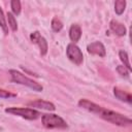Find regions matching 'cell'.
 <instances>
[{"label":"cell","instance_id":"cell-1","mask_svg":"<svg viewBox=\"0 0 132 132\" xmlns=\"http://www.w3.org/2000/svg\"><path fill=\"white\" fill-rule=\"evenodd\" d=\"M98 116L100 118H102L103 120L109 122V123H112L117 126H129L131 125L132 121L130 118L120 113V112H117V111H113V110H110V109H106V108H103L101 107Z\"/></svg>","mask_w":132,"mask_h":132},{"label":"cell","instance_id":"cell-2","mask_svg":"<svg viewBox=\"0 0 132 132\" xmlns=\"http://www.w3.org/2000/svg\"><path fill=\"white\" fill-rule=\"evenodd\" d=\"M9 74L11 76V80L13 82H16V84H20V85H24L30 89H32L33 91H36V92H41L43 90L42 86L38 82H36L35 80L27 77L25 74H23L22 72L18 71V70H14V69H10L9 70Z\"/></svg>","mask_w":132,"mask_h":132},{"label":"cell","instance_id":"cell-3","mask_svg":"<svg viewBox=\"0 0 132 132\" xmlns=\"http://www.w3.org/2000/svg\"><path fill=\"white\" fill-rule=\"evenodd\" d=\"M42 125L48 129H66L68 127L67 123L58 114L55 113H44L41 117Z\"/></svg>","mask_w":132,"mask_h":132},{"label":"cell","instance_id":"cell-4","mask_svg":"<svg viewBox=\"0 0 132 132\" xmlns=\"http://www.w3.org/2000/svg\"><path fill=\"white\" fill-rule=\"evenodd\" d=\"M5 112L19 116L26 120H36L40 116L39 111L33 108H28V107H8V108H5Z\"/></svg>","mask_w":132,"mask_h":132},{"label":"cell","instance_id":"cell-5","mask_svg":"<svg viewBox=\"0 0 132 132\" xmlns=\"http://www.w3.org/2000/svg\"><path fill=\"white\" fill-rule=\"evenodd\" d=\"M66 55L67 58L74 64L80 65L84 61V55L80 48L75 43H69L66 48Z\"/></svg>","mask_w":132,"mask_h":132},{"label":"cell","instance_id":"cell-6","mask_svg":"<svg viewBox=\"0 0 132 132\" xmlns=\"http://www.w3.org/2000/svg\"><path fill=\"white\" fill-rule=\"evenodd\" d=\"M30 39L33 43L37 44L39 50H40V55L41 56H45L46 53H47V50H48V46H47V41L46 39L40 35V33L38 31H34L30 34Z\"/></svg>","mask_w":132,"mask_h":132},{"label":"cell","instance_id":"cell-7","mask_svg":"<svg viewBox=\"0 0 132 132\" xmlns=\"http://www.w3.org/2000/svg\"><path fill=\"white\" fill-rule=\"evenodd\" d=\"M87 51L89 54L92 55H97L99 57H105L106 55V51H105V46L103 45L102 42L100 41H94L92 43H90L87 46Z\"/></svg>","mask_w":132,"mask_h":132},{"label":"cell","instance_id":"cell-8","mask_svg":"<svg viewBox=\"0 0 132 132\" xmlns=\"http://www.w3.org/2000/svg\"><path fill=\"white\" fill-rule=\"evenodd\" d=\"M78 106L84 109H87L88 111H90L92 113H96V114L99 113V111L102 107V106H100L94 102H91L90 100H87V99H80L78 101Z\"/></svg>","mask_w":132,"mask_h":132},{"label":"cell","instance_id":"cell-9","mask_svg":"<svg viewBox=\"0 0 132 132\" xmlns=\"http://www.w3.org/2000/svg\"><path fill=\"white\" fill-rule=\"evenodd\" d=\"M28 106L36 107V108L44 109V110H50V111H54V110L56 109L55 105H54L52 102L45 101V100H41V99H38V100L32 101V102H29V103H28Z\"/></svg>","mask_w":132,"mask_h":132},{"label":"cell","instance_id":"cell-10","mask_svg":"<svg viewBox=\"0 0 132 132\" xmlns=\"http://www.w3.org/2000/svg\"><path fill=\"white\" fill-rule=\"evenodd\" d=\"M109 27H110V30H111L116 35H118V36H124V35H126V33H127V29H126L125 25L122 24V23H120V22L117 21V20L110 21Z\"/></svg>","mask_w":132,"mask_h":132},{"label":"cell","instance_id":"cell-11","mask_svg":"<svg viewBox=\"0 0 132 132\" xmlns=\"http://www.w3.org/2000/svg\"><path fill=\"white\" fill-rule=\"evenodd\" d=\"M113 94L121 101L127 102L129 104L132 102V96H131V94L128 93V92H126V91H124V90H122V89H120V88H118V87H114L113 88Z\"/></svg>","mask_w":132,"mask_h":132},{"label":"cell","instance_id":"cell-12","mask_svg":"<svg viewBox=\"0 0 132 132\" xmlns=\"http://www.w3.org/2000/svg\"><path fill=\"white\" fill-rule=\"evenodd\" d=\"M69 37H70L71 41H73L74 43L79 40V38L81 37V30L78 25H76V24L71 25V27L69 29Z\"/></svg>","mask_w":132,"mask_h":132},{"label":"cell","instance_id":"cell-13","mask_svg":"<svg viewBox=\"0 0 132 132\" xmlns=\"http://www.w3.org/2000/svg\"><path fill=\"white\" fill-rule=\"evenodd\" d=\"M119 57H120V60L123 62V66H125L129 71H131V65H130V61H129V57H128V54L126 51H120L119 52Z\"/></svg>","mask_w":132,"mask_h":132},{"label":"cell","instance_id":"cell-14","mask_svg":"<svg viewBox=\"0 0 132 132\" xmlns=\"http://www.w3.org/2000/svg\"><path fill=\"white\" fill-rule=\"evenodd\" d=\"M126 7V1L125 0H117L114 2V11L117 14H122Z\"/></svg>","mask_w":132,"mask_h":132},{"label":"cell","instance_id":"cell-15","mask_svg":"<svg viewBox=\"0 0 132 132\" xmlns=\"http://www.w3.org/2000/svg\"><path fill=\"white\" fill-rule=\"evenodd\" d=\"M7 22H8V26L10 27V29L13 32H15L18 30V23H16V20H15L13 13L7 12Z\"/></svg>","mask_w":132,"mask_h":132},{"label":"cell","instance_id":"cell-16","mask_svg":"<svg viewBox=\"0 0 132 132\" xmlns=\"http://www.w3.org/2000/svg\"><path fill=\"white\" fill-rule=\"evenodd\" d=\"M0 27L2 28L4 34L7 35L8 34V26L6 24V20H5V16H4V13H3L1 6H0Z\"/></svg>","mask_w":132,"mask_h":132},{"label":"cell","instance_id":"cell-17","mask_svg":"<svg viewBox=\"0 0 132 132\" xmlns=\"http://www.w3.org/2000/svg\"><path fill=\"white\" fill-rule=\"evenodd\" d=\"M51 27H52L53 31H55V32H59V31H61L62 28H63V23H62L58 18H54V19L52 20Z\"/></svg>","mask_w":132,"mask_h":132},{"label":"cell","instance_id":"cell-18","mask_svg":"<svg viewBox=\"0 0 132 132\" xmlns=\"http://www.w3.org/2000/svg\"><path fill=\"white\" fill-rule=\"evenodd\" d=\"M10 7H11V10L14 14L19 15L21 13V2L19 0H11Z\"/></svg>","mask_w":132,"mask_h":132},{"label":"cell","instance_id":"cell-19","mask_svg":"<svg viewBox=\"0 0 132 132\" xmlns=\"http://www.w3.org/2000/svg\"><path fill=\"white\" fill-rule=\"evenodd\" d=\"M14 97H16V94L11 93V92L6 91V90H3V89H0V98L9 99V98H14Z\"/></svg>","mask_w":132,"mask_h":132},{"label":"cell","instance_id":"cell-20","mask_svg":"<svg viewBox=\"0 0 132 132\" xmlns=\"http://www.w3.org/2000/svg\"><path fill=\"white\" fill-rule=\"evenodd\" d=\"M117 71H118V73L119 74H121L122 76H129V70L125 67V66H123V65H119V66H117Z\"/></svg>","mask_w":132,"mask_h":132},{"label":"cell","instance_id":"cell-21","mask_svg":"<svg viewBox=\"0 0 132 132\" xmlns=\"http://www.w3.org/2000/svg\"><path fill=\"white\" fill-rule=\"evenodd\" d=\"M1 130H2V128H1V127H0V131H1Z\"/></svg>","mask_w":132,"mask_h":132}]
</instances>
